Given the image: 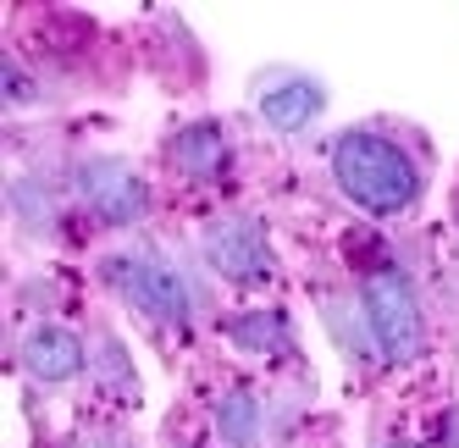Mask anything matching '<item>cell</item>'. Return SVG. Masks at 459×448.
<instances>
[{
    "label": "cell",
    "instance_id": "cell-1",
    "mask_svg": "<svg viewBox=\"0 0 459 448\" xmlns=\"http://www.w3.org/2000/svg\"><path fill=\"white\" fill-rule=\"evenodd\" d=\"M333 177L338 188L371 216H404L420 205V167L399 139L377 134V127H349L333 144Z\"/></svg>",
    "mask_w": 459,
    "mask_h": 448
},
{
    "label": "cell",
    "instance_id": "cell-2",
    "mask_svg": "<svg viewBox=\"0 0 459 448\" xmlns=\"http://www.w3.org/2000/svg\"><path fill=\"white\" fill-rule=\"evenodd\" d=\"M359 310H366V327L382 349L387 366H415L426 355V315L410 277L393 261H371L359 271Z\"/></svg>",
    "mask_w": 459,
    "mask_h": 448
},
{
    "label": "cell",
    "instance_id": "cell-3",
    "mask_svg": "<svg viewBox=\"0 0 459 448\" xmlns=\"http://www.w3.org/2000/svg\"><path fill=\"white\" fill-rule=\"evenodd\" d=\"M111 282L150 315V322L188 327V315H194L188 282H183L167 261H155V254H122V261H111Z\"/></svg>",
    "mask_w": 459,
    "mask_h": 448
},
{
    "label": "cell",
    "instance_id": "cell-4",
    "mask_svg": "<svg viewBox=\"0 0 459 448\" xmlns=\"http://www.w3.org/2000/svg\"><path fill=\"white\" fill-rule=\"evenodd\" d=\"M78 194L106 228H134L150 211V183L122 161V155H94L78 167Z\"/></svg>",
    "mask_w": 459,
    "mask_h": 448
},
{
    "label": "cell",
    "instance_id": "cell-5",
    "mask_svg": "<svg viewBox=\"0 0 459 448\" xmlns=\"http://www.w3.org/2000/svg\"><path fill=\"white\" fill-rule=\"evenodd\" d=\"M200 249H205L211 271L227 277V282H272V249H266V233H260L255 221H238V216L211 221Z\"/></svg>",
    "mask_w": 459,
    "mask_h": 448
},
{
    "label": "cell",
    "instance_id": "cell-6",
    "mask_svg": "<svg viewBox=\"0 0 459 448\" xmlns=\"http://www.w3.org/2000/svg\"><path fill=\"white\" fill-rule=\"evenodd\" d=\"M255 106H260V116H266V127H277V134H305V127L326 111V89L310 73L282 67L272 78H260Z\"/></svg>",
    "mask_w": 459,
    "mask_h": 448
},
{
    "label": "cell",
    "instance_id": "cell-7",
    "mask_svg": "<svg viewBox=\"0 0 459 448\" xmlns=\"http://www.w3.org/2000/svg\"><path fill=\"white\" fill-rule=\"evenodd\" d=\"M167 155H172V167L183 177H194V183H221L227 161H233V144H227L221 122H194V127H183V134L167 144Z\"/></svg>",
    "mask_w": 459,
    "mask_h": 448
},
{
    "label": "cell",
    "instance_id": "cell-8",
    "mask_svg": "<svg viewBox=\"0 0 459 448\" xmlns=\"http://www.w3.org/2000/svg\"><path fill=\"white\" fill-rule=\"evenodd\" d=\"M22 366H28V376L56 388V382H73L83 371V343L67 327H34L22 338Z\"/></svg>",
    "mask_w": 459,
    "mask_h": 448
},
{
    "label": "cell",
    "instance_id": "cell-9",
    "mask_svg": "<svg viewBox=\"0 0 459 448\" xmlns=\"http://www.w3.org/2000/svg\"><path fill=\"white\" fill-rule=\"evenodd\" d=\"M227 332H233L244 349H255V355H293V332H288V322L277 310H255L244 322H233Z\"/></svg>",
    "mask_w": 459,
    "mask_h": 448
},
{
    "label": "cell",
    "instance_id": "cell-10",
    "mask_svg": "<svg viewBox=\"0 0 459 448\" xmlns=\"http://www.w3.org/2000/svg\"><path fill=\"white\" fill-rule=\"evenodd\" d=\"M216 426H221V437L233 443V448H249L255 432H260V404H255L244 388H233V393L216 404Z\"/></svg>",
    "mask_w": 459,
    "mask_h": 448
},
{
    "label": "cell",
    "instance_id": "cell-11",
    "mask_svg": "<svg viewBox=\"0 0 459 448\" xmlns=\"http://www.w3.org/2000/svg\"><path fill=\"white\" fill-rule=\"evenodd\" d=\"M0 73H6V100H12V106H34V100H39V89L28 83V73L17 67V56H6V67H0Z\"/></svg>",
    "mask_w": 459,
    "mask_h": 448
},
{
    "label": "cell",
    "instance_id": "cell-12",
    "mask_svg": "<svg viewBox=\"0 0 459 448\" xmlns=\"http://www.w3.org/2000/svg\"><path fill=\"white\" fill-rule=\"evenodd\" d=\"M387 448H415V443H387Z\"/></svg>",
    "mask_w": 459,
    "mask_h": 448
},
{
    "label": "cell",
    "instance_id": "cell-13",
    "mask_svg": "<svg viewBox=\"0 0 459 448\" xmlns=\"http://www.w3.org/2000/svg\"><path fill=\"white\" fill-rule=\"evenodd\" d=\"M454 221H459V200H454Z\"/></svg>",
    "mask_w": 459,
    "mask_h": 448
}]
</instances>
